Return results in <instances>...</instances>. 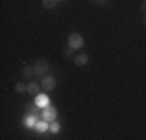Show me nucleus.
<instances>
[{"label": "nucleus", "instance_id": "f3484780", "mask_svg": "<svg viewBox=\"0 0 146 140\" xmlns=\"http://www.w3.org/2000/svg\"><path fill=\"white\" fill-rule=\"evenodd\" d=\"M145 23H146V17H145Z\"/></svg>", "mask_w": 146, "mask_h": 140}, {"label": "nucleus", "instance_id": "dca6fc26", "mask_svg": "<svg viewBox=\"0 0 146 140\" xmlns=\"http://www.w3.org/2000/svg\"><path fill=\"white\" fill-rule=\"evenodd\" d=\"M96 2H98V3H104L106 0H96Z\"/></svg>", "mask_w": 146, "mask_h": 140}, {"label": "nucleus", "instance_id": "f03ea898", "mask_svg": "<svg viewBox=\"0 0 146 140\" xmlns=\"http://www.w3.org/2000/svg\"><path fill=\"white\" fill-rule=\"evenodd\" d=\"M34 75L36 76H45L48 72V69H50V64H48L47 59H39V61L34 62Z\"/></svg>", "mask_w": 146, "mask_h": 140}, {"label": "nucleus", "instance_id": "7ed1b4c3", "mask_svg": "<svg viewBox=\"0 0 146 140\" xmlns=\"http://www.w3.org/2000/svg\"><path fill=\"white\" fill-rule=\"evenodd\" d=\"M40 117H42L44 120H47L48 123H51V121H54L58 117V109L54 106H47L42 109V112H40Z\"/></svg>", "mask_w": 146, "mask_h": 140}, {"label": "nucleus", "instance_id": "9b49d317", "mask_svg": "<svg viewBox=\"0 0 146 140\" xmlns=\"http://www.w3.org/2000/svg\"><path fill=\"white\" fill-rule=\"evenodd\" d=\"M58 2L59 0H42V5H44L45 9H53L54 6L58 5Z\"/></svg>", "mask_w": 146, "mask_h": 140}, {"label": "nucleus", "instance_id": "9d476101", "mask_svg": "<svg viewBox=\"0 0 146 140\" xmlns=\"http://www.w3.org/2000/svg\"><path fill=\"white\" fill-rule=\"evenodd\" d=\"M22 75L25 76V78H31V76L34 75V65H31V64L25 65V67L22 69Z\"/></svg>", "mask_w": 146, "mask_h": 140}, {"label": "nucleus", "instance_id": "20e7f679", "mask_svg": "<svg viewBox=\"0 0 146 140\" xmlns=\"http://www.w3.org/2000/svg\"><path fill=\"white\" fill-rule=\"evenodd\" d=\"M40 86H42V89H45V90H53L54 86H56V79L51 75H45V76H42V79H40Z\"/></svg>", "mask_w": 146, "mask_h": 140}, {"label": "nucleus", "instance_id": "0eeeda50", "mask_svg": "<svg viewBox=\"0 0 146 140\" xmlns=\"http://www.w3.org/2000/svg\"><path fill=\"white\" fill-rule=\"evenodd\" d=\"M48 128H50V123H48L47 120H39L36 123V126H34V129H36L37 132H39V134H44V132H47L48 131Z\"/></svg>", "mask_w": 146, "mask_h": 140}, {"label": "nucleus", "instance_id": "f257e3e1", "mask_svg": "<svg viewBox=\"0 0 146 140\" xmlns=\"http://www.w3.org/2000/svg\"><path fill=\"white\" fill-rule=\"evenodd\" d=\"M68 47L72 48V50H79V48L84 47V37L81 36V34L78 33H72L70 36H68Z\"/></svg>", "mask_w": 146, "mask_h": 140}, {"label": "nucleus", "instance_id": "2eb2a0df", "mask_svg": "<svg viewBox=\"0 0 146 140\" xmlns=\"http://www.w3.org/2000/svg\"><path fill=\"white\" fill-rule=\"evenodd\" d=\"M141 9H143V13H146V0H143V3H141Z\"/></svg>", "mask_w": 146, "mask_h": 140}, {"label": "nucleus", "instance_id": "6e6552de", "mask_svg": "<svg viewBox=\"0 0 146 140\" xmlns=\"http://www.w3.org/2000/svg\"><path fill=\"white\" fill-rule=\"evenodd\" d=\"M73 62H75L78 67H82V65H87L89 64V56L86 53H81L78 56H75V59H73Z\"/></svg>", "mask_w": 146, "mask_h": 140}, {"label": "nucleus", "instance_id": "1a4fd4ad", "mask_svg": "<svg viewBox=\"0 0 146 140\" xmlns=\"http://www.w3.org/2000/svg\"><path fill=\"white\" fill-rule=\"evenodd\" d=\"M40 89H42V86L37 84V83H30L28 86H27V92L33 97H36L37 93H40Z\"/></svg>", "mask_w": 146, "mask_h": 140}, {"label": "nucleus", "instance_id": "39448f33", "mask_svg": "<svg viewBox=\"0 0 146 140\" xmlns=\"http://www.w3.org/2000/svg\"><path fill=\"white\" fill-rule=\"evenodd\" d=\"M39 121V114H27L25 117H23V126L28 129H33L34 126H36V123Z\"/></svg>", "mask_w": 146, "mask_h": 140}, {"label": "nucleus", "instance_id": "4468645a", "mask_svg": "<svg viewBox=\"0 0 146 140\" xmlns=\"http://www.w3.org/2000/svg\"><path fill=\"white\" fill-rule=\"evenodd\" d=\"M16 92H17V93L27 92V86H25L23 83H17V84H16Z\"/></svg>", "mask_w": 146, "mask_h": 140}, {"label": "nucleus", "instance_id": "423d86ee", "mask_svg": "<svg viewBox=\"0 0 146 140\" xmlns=\"http://www.w3.org/2000/svg\"><path fill=\"white\" fill-rule=\"evenodd\" d=\"M34 103H36L37 106L40 107V109H44V107L50 106V97H48L47 93H37Z\"/></svg>", "mask_w": 146, "mask_h": 140}, {"label": "nucleus", "instance_id": "ddd939ff", "mask_svg": "<svg viewBox=\"0 0 146 140\" xmlns=\"http://www.w3.org/2000/svg\"><path fill=\"white\" fill-rule=\"evenodd\" d=\"M27 112H28V114H36L37 115V112H39V106H37L36 103L27 104Z\"/></svg>", "mask_w": 146, "mask_h": 140}, {"label": "nucleus", "instance_id": "f8f14e48", "mask_svg": "<svg viewBox=\"0 0 146 140\" xmlns=\"http://www.w3.org/2000/svg\"><path fill=\"white\" fill-rule=\"evenodd\" d=\"M48 131H50L51 134H58V132L61 131V125H59L58 121H51V123H50V128H48Z\"/></svg>", "mask_w": 146, "mask_h": 140}]
</instances>
